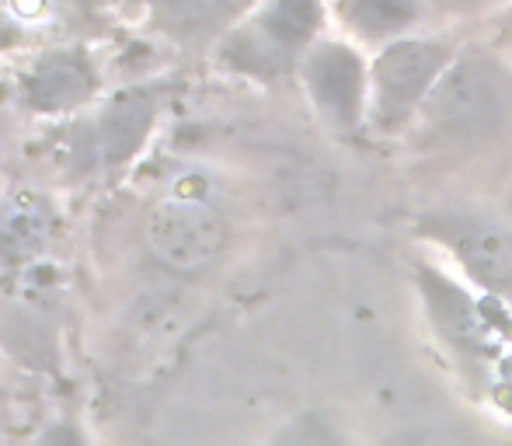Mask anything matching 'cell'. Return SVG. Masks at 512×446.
<instances>
[{
  "mask_svg": "<svg viewBox=\"0 0 512 446\" xmlns=\"http://www.w3.org/2000/svg\"><path fill=\"white\" fill-rule=\"evenodd\" d=\"M321 25V0H269L244 32L227 42V60L248 74H279L307 56Z\"/></svg>",
  "mask_w": 512,
  "mask_h": 446,
  "instance_id": "3957f363",
  "label": "cell"
},
{
  "mask_svg": "<svg viewBox=\"0 0 512 446\" xmlns=\"http://www.w3.org/2000/svg\"><path fill=\"white\" fill-rule=\"evenodd\" d=\"M429 234L450 244L453 255L464 262L478 283L488 290L512 293V241L492 223L481 220H429Z\"/></svg>",
  "mask_w": 512,
  "mask_h": 446,
  "instance_id": "8992f818",
  "label": "cell"
},
{
  "mask_svg": "<svg viewBox=\"0 0 512 446\" xmlns=\"http://www.w3.org/2000/svg\"><path fill=\"white\" fill-rule=\"evenodd\" d=\"M56 217L53 206L42 203L35 192H18L11 203H4L0 210V244L11 255H39L49 241H53Z\"/></svg>",
  "mask_w": 512,
  "mask_h": 446,
  "instance_id": "8fae6325",
  "label": "cell"
},
{
  "mask_svg": "<svg viewBox=\"0 0 512 446\" xmlns=\"http://www.w3.org/2000/svg\"><path fill=\"white\" fill-rule=\"evenodd\" d=\"M230 11V0H154V14L171 35H199Z\"/></svg>",
  "mask_w": 512,
  "mask_h": 446,
  "instance_id": "7c38bea8",
  "label": "cell"
},
{
  "mask_svg": "<svg viewBox=\"0 0 512 446\" xmlns=\"http://www.w3.org/2000/svg\"><path fill=\"white\" fill-rule=\"evenodd\" d=\"M335 11L359 39L391 46L425 18V0H335Z\"/></svg>",
  "mask_w": 512,
  "mask_h": 446,
  "instance_id": "30bf717a",
  "label": "cell"
},
{
  "mask_svg": "<svg viewBox=\"0 0 512 446\" xmlns=\"http://www.w3.org/2000/svg\"><path fill=\"white\" fill-rule=\"evenodd\" d=\"M453 63L450 49L436 39H398L370 67V119L384 133L418 119L432 88Z\"/></svg>",
  "mask_w": 512,
  "mask_h": 446,
  "instance_id": "7a4b0ae2",
  "label": "cell"
},
{
  "mask_svg": "<svg viewBox=\"0 0 512 446\" xmlns=\"http://www.w3.org/2000/svg\"><path fill=\"white\" fill-rule=\"evenodd\" d=\"M512 115V77L485 53L453 56L422 105L425 133L436 140H485Z\"/></svg>",
  "mask_w": 512,
  "mask_h": 446,
  "instance_id": "6da1fadb",
  "label": "cell"
},
{
  "mask_svg": "<svg viewBox=\"0 0 512 446\" xmlns=\"http://www.w3.org/2000/svg\"><path fill=\"white\" fill-rule=\"evenodd\" d=\"M11 7L18 11V18H25V21H35V18H42L46 14V0H11Z\"/></svg>",
  "mask_w": 512,
  "mask_h": 446,
  "instance_id": "9a60e30c",
  "label": "cell"
},
{
  "mask_svg": "<svg viewBox=\"0 0 512 446\" xmlns=\"http://www.w3.org/2000/svg\"><path fill=\"white\" fill-rule=\"evenodd\" d=\"M429 4L439 7L443 14H481L499 4V0H429Z\"/></svg>",
  "mask_w": 512,
  "mask_h": 446,
  "instance_id": "4fadbf2b",
  "label": "cell"
},
{
  "mask_svg": "<svg viewBox=\"0 0 512 446\" xmlns=\"http://www.w3.org/2000/svg\"><path fill=\"white\" fill-rule=\"evenodd\" d=\"M422 286H425V300H429L432 314H436L439 328L453 338L457 345H467L474 352H488L495 342V328H492V318L488 311H481L464 290L450 286L443 276H432L425 272L422 276Z\"/></svg>",
  "mask_w": 512,
  "mask_h": 446,
  "instance_id": "ba28073f",
  "label": "cell"
},
{
  "mask_svg": "<svg viewBox=\"0 0 512 446\" xmlns=\"http://www.w3.org/2000/svg\"><path fill=\"white\" fill-rule=\"evenodd\" d=\"M304 88L321 112L338 129H352L370 112V67L359 60L356 49L342 42H317L300 60Z\"/></svg>",
  "mask_w": 512,
  "mask_h": 446,
  "instance_id": "5b68a950",
  "label": "cell"
},
{
  "mask_svg": "<svg viewBox=\"0 0 512 446\" xmlns=\"http://www.w3.org/2000/svg\"><path fill=\"white\" fill-rule=\"evenodd\" d=\"M42 446H84V443H81V436H77L70 426H56L53 433L42 440Z\"/></svg>",
  "mask_w": 512,
  "mask_h": 446,
  "instance_id": "5bb4252c",
  "label": "cell"
},
{
  "mask_svg": "<svg viewBox=\"0 0 512 446\" xmlns=\"http://www.w3.org/2000/svg\"><path fill=\"white\" fill-rule=\"evenodd\" d=\"M95 91V74L77 53H53L32 67L25 77V98L39 112H63L88 102Z\"/></svg>",
  "mask_w": 512,
  "mask_h": 446,
  "instance_id": "52a82bcc",
  "label": "cell"
},
{
  "mask_svg": "<svg viewBox=\"0 0 512 446\" xmlns=\"http://www.w3.org/2000/svg\"><path fill=\"white\" fill-rule=\"evenodd\" d=\"M154 95L150 91H122L108 102V109L98 119V147H102L105 161H126L129 154L140 150L147 140L150 126H154Z\"/></svg>",
  "mask_w": 512,
  "mask_h": 446,
  "instance_id": "9c48e42d",
  "label": "cell"
},
{
  "mask_svg": "<svg viewBox=\"0 0 512 446\" xmlns=\"http://www.w3.org/2000/svg\"><path fill=\"white\" fill-rule=\"evenodd\" d=\"M227 244V223L206 199L171 192L147 217V248L171 272H199Z\"/></svg>",
  "mask_w": 512,
  "mask_h": 446,
  "instance_id": "277c9868",
  "label": "cell"
},
{
  "mask_svg": "<svg viewBox=\"0 0 512 446\" xmlns=\"http://www.w3.org/2000/svg\"><path fill=\"white\" fill-rule=\"evenodd\" d=\"M499 28H502V39H509V42H512V4L506 7V14H502Z\"/></svg>",
  "mask_w": 512,
  "mask_h": 446,
  "instance_id": "2e32d148",
  "label": "cell"
}]
</instances>
